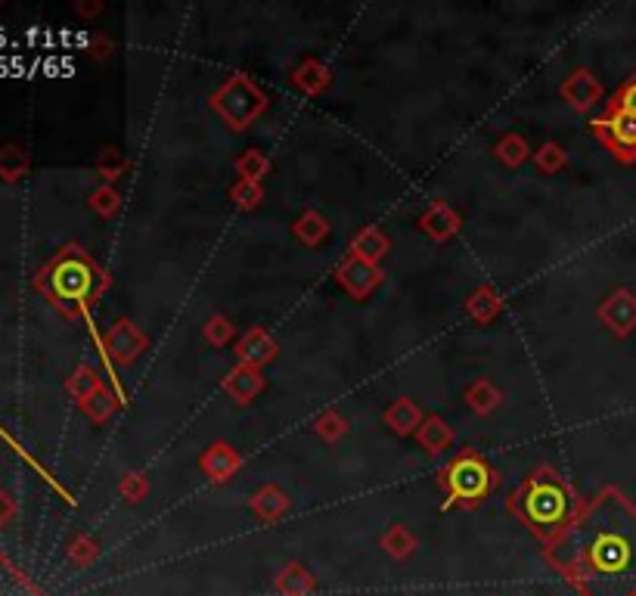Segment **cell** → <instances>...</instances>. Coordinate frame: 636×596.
I'll return each mask as SVG.
<instances>
[{"instance_id": "8fae6325", "label": "cell", "mask_w": 636, "mask_h": 596, "mask_svg": "<svg viewBox=\"0 0 636 596\" xmlns=\"http://www.w3.org/2000/svg\"><path fill=\"white\" fill-rule=\"evenodd\" d=\"M7 516H10V504H7V497L0 494V525L7 522Z\"/></svg>"}, {"instance_id": "ba28073f", "label": "cell", "mask_w": 636, "mask_h": 596, "mask_svg": "<svg viewBox=\"0 0 636 596\" xmlns=\"http://www.w3.org/2000/svg\"><path fill=\"white\" fill-rule=\"evenodd\" d=\"M310 587H314V581H310L308 572H305V569H298V565L286 569V575L280 578V591H283L286 596H308Z\"/></svg>"}, {"instance_id": "3957f363", "label": "cell", "mask_w": 636, "mask_h": 596, "mask_svg": "<svg viewBox=\"0 0 636 596\" xmlns=\"http://www.w3.org/2000/svg\"><path fill=\"white\" fill-rule=\"evenodd\" d=\"M47 290L54 295V302L66 307H81L96 299L100 290V271L91 265V258L78 249H66L56 258L47 271Z\"/></svg>"}, {"instance_id": "52a82bcc", "label": "cell", "mask_w": 636, "mask_h": 596, "mask_svg": "<svg viewBox=\"0 0 636 596\" xmlns=\"http://www.w3.org/2000/svg\"><path fill=\"white\" fill-rule=\"evenodd\" d=\"M565 97L575 103L578 109H587L597 103V97H600V88H597V81H590V75L587 72H578L568 85L563 88Z\"/></svg>"}, {"instance_id": "8992f818", "label": "cell", "mask_w": 636, "mask_h": 596, "mask_svg": "<svg viewBox=\"0 0 636 596\" xmlns=\"http://www.w3.org/2000/svg\"><path fill=\"white\" fill-rule=\"evenodd\" d=\"M602 317L609 321V326H612V329L627 333V329L636 324L634 295H631V292H618V295H612V302L602 307Z\"/></svg>"}, {"instance_id": "30bf717a", "label": "cell", "mask_w": 636, "mask_h": 596, "mask_svg": "<svg viewBox=\"0 0 636 596\" xmlns=\"http://www.w3.org/2000/svg\"><path fill=\"white\" fill-rule=\"evenodd\" d=\"M612 103L621 109H627V112H634L636 115V75L631 78V81H627V85H624V88H621L618 97H615Z\"/></svg>"}, {"instance_id": "277c9868", "label": "cell", "mask_w": 636, "mask_h": 596, "mask_svg": "<svg viewBox=\"0 0 636 596\" xmlns=\"http://www.w3.org/2000/svg\"><path fill=\"white\" fill-rule=\"evenodd\" d=\"M444 488H447V501H444V506L481 504L493 488V472L481 457L463 453V457H456L454 463L447 466Z\"/></svg>"}, {"instance_id": "5b68a950", "label": "cell", "mask_w": 636, "mask_h": 596, "mask_svg": "<svg viewBox=\"0 0 636 596\" xmlns=\"http://www.w3.org/2000/svg\"><path fill=\"white\" fill-rule=\"evenodd\" d=\"M593 131L600 134V140L618 159H624V162H634L636 159V115L634 112H627V109L621 106H609V112L605 115H600V119H593Z\"/></svg>"}, {"instance_id": "6da1fadb", "label": "cell", "mask_w": 636, "mask_h": 596, "mask_svg": "<svg viewBox=\"0 0 636 596\" xmlns=\"http://www.w3.org/2000/svg\"><path fill=\"white\" fill-rule=\"evenodd\" d=\"M546 560L581 596H636V506L602 488L546 547Z\"/></svg>"}, {"instance_id": "9c48e42d", "label": "cell", "mask_w": 636, "mask_h": 596, "mask_svg": "<svg viewBox=\"0 0 636 596\" xmlns=\"http://www.w3.org/2000/svg\"><path fill=\"white\" fill-rule=\"evenodd\" d=\"M0 596H37L25 581L19 578L13 569L0 565Z\"/></svg>"}, {"instance_id": "7a4b0ae2", "label": "cell", "mask_w": 636, "mask_h": 596, "mask_svg": "<svg viewBox=\"0 0 636 596\" xmlns=\"http://www.w3.org/2000/svg\"><path fill=\"white\" fill-rule=\"evenodd\" d=\"M509 513L549 547L578 519L581 504L575 501L559 472L537 470L509 494Z\"/></svg>"}]
</instances>
